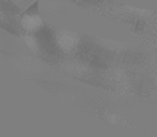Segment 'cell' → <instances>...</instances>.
Segmentation results:
<instances>
[{
  "mask_svg": "<svg viewBox=\"0 0 157 137\" xmlns=\"http://www.w3.org/2000/svg\"><path fill=\"white\" fill-rule=\"evenodd\" d=\"M0 16H2V13H0Z\"/></svg>",
  "mask_w": 157,
  "mask_h": 137,
  "instance_id": "8992f818",
  "label": "cell"
},
{
  "mask_svg": "<svg viewBox=\"0 0 157 137\" xmlns=\"http://www.w3.org/2000/svg\"><path fill=\"white\" fill-rule=\"evenodd\" d=\"M78 2L89 3V4H97V3H103V2H106V0H78Z\"/></svg>",
  "mask_w": 157,
  "mask_h": 137,
  "instance_id": "5b68a950",
  "label": "cell"
},
{
  "mask_svg": "<svg viewBox=\"0 0 157 137\" xmlns=\"http://www.w3.org/2000/svg\"><path fill=\"white\" fill-rule=\"evenodd\" d=\"M19 24L21 33L33 34L44 25L40 13H23L19 15Z\"/></svg>",
  "mask_w": 157,
  "mask_h": 137,
  "instance_id": "6da1fadb",
  "label": "cell"
},
{
  "mask_svg": "<svg viewBox=\"0 0 157 137\" xmlns=\"http://www.w3.org/2000/svg\"><path fill=\"white\" fill-rule=\"evenodd\" d=\"M0 13L4 16H19L21 10L12 0H0Z\"/></svg>",
  "mask_w": 157,
  "mask_h": 137,
  "instance_id": "3957f363",
  "label": "cell"
},
{
  "mask_svg": "<svg viewBox=\"0 0 157 137\" xmlns=\"http://www.w3.org/2000/svg\"><path fill=\"white\" fill-rule=\"evenodd\" d=\"M38 6H40V0H36V2H33L32 6H29L25 11H21L23 13H40L38 11Z\"/></svg>",
  "mask_w": 157,
  "mask_h": 137,
  "instance_id": "277c9868",
  "label": "cell"
},
{
  "mask_svg": "<svg viewBox=\"0 0 157 137\" xmlns=\"http://www.w3.org/2000/svg\"><path fill=\"white\" fill-rule=\"evenodd\" d=\"M78 37L75 33L69 32V30H58L56 32V40H57V45L62 53L71 51L78 44Z\"/></svg>",
  "mask_w": 157,
  "mask_h": 137,
  "instance_id": "7a4b0ae2",
  "label": "cell"
}]
</instances>
